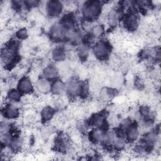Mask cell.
<instances>
[{
    "mask_svg": "<svg viewBox=\"0 0 161 161\" xmlns=\"http://www.w3.org/2000/svg\"><path fill=\"white\" fill-rule=\"evenodd\" d=\"M90 32L96 39L102 38L105 33L104 26L101 23L95 24L92 26Z\"/></svg>",
    "mask_w": 161,
    "mask_h": 161,
    "instance_id": "obj_20",
    "label": "cell"
},
{
    "mask_svg": "<svg viewBox=\"0 0 161 161\" xmlns=\"http://www.w3.org/2000/svg\"><path fill=\"white\" fill-rule=\"evenodd\" d=\"M19 45L16 40H9L3 45L1 51V64L5 70H10L15 67L20 60Z\"/></svg>",
    "mask_w": 161,
    "mask_h": 161,
    "instance_id": "obj_1",
    "label": "cell"
},
{
    "mask_svg": "<svg viewBox=\"0 0 161 161\" xmlns=\"http://www.w3.org/2000/svg\"><path fill=\"white\" fill-rule=\"evenodd\" d=\"M140 126L137 121H133L132 124L125 131V138L128 143H134L140 138Z\"/></svg>",
    "mask_w": 161,
    "mask_h": 161,
    "instance_id": "obj_9",
    "label": "cell"
},
{
    "mask_svg": "<svg viewBox=\"0 0 161 161\" xmlns=\"http://www.w3.org/2000/svg\"><path fill=\"white\" fill-rule=\"evenodd\" d=\"M19 103H9L7 101L1 108V114L6 120H15L20 116V106Z\"/></svg>",
    "mask_w": 161,
    "mask_h": 161,
    "instance_id": "obj_5",
    "label": "cell"
},
{
    "mask_svg": "<svg viewBox=\"0 0 161 161\" xmlns=\"http://www.w3.org/2000/svg\"><path fill=\"white\" fill-rule=\"evenodd\" d=\"M23 95L16 87H10L6 93L5 99L8 102L19 103L21 101Z\"/></svg>",
    "mask_w": 161,
    "mask_h": 161,
    "instance_id": "obj_17",
    "label": "cell"
},
{
    "mask_svg": "<svg viewBox=\"0 0 161 161\" xmlns=\"http://www.w3.org/2000/svg\"><path fill=\"white\" fill-rule=\"evenodd\" d=\"M56 115V109L50 105L44 106L40 111V121L46 124L52 121Z\"/></svg>",
    "mask_w": 161,
    "mask_h": 161,
    "instance_id": "obj_12",
    "label": "cell"
},
{
    "mask_svg": "<svg viewBox=\"0 0 161 161\" xmlns=\"http://www.w3.org/2000/svg\"><path fill=\"white\" fill-rule=\"evenodd\" d=\"M121 22L127 31L130 33L136 31L140 25V17L138 11L134 7L129 8Z\"/></svg>",
    "mask_w": 161,
    "mask_h": 161,
    "instance_id": "obj_4",
    "label": "cell"
},
{
    "mask_svg": "<svg viewBox=\"0 0 161 161\" xmlns=\"http://www.w3.org/2000/svg\"><path fill=\"white\" fill-rule=\"evenodd\" d=\"M91 50L96 59L104 62L110 59L113 46L108 40L102 38L96 40Z\"/></svg>",
    "mask_w": 161,
    "mask_h": 161,
    "instance_id": "obj_3",
    "label": "cell"
},
{
    "mask_svg": "<svg viewBox=\"0 0 161 161\" xmlns=\"http://www.w3.org/2000/svg\"><path fill=\"white\" fill-rule=\"evenodd\" d=\"M91 49V47L81 42L80 43L77 45L76 47V49H75L76 56L80 61H86L89 55V52Z\"/></svg>",
    "mask_w": 161,
    "mask_h": 161,
    "instance_id": "obj_18",
    "label": "cell"
},
{
    "mask_svg": "<svg viewBox=\"0 0 161 161\" xmlns=\"http://www.w3.org/2000/svg\"><path fill=\"white\" fill-rule=\"evenodd\" d=\"M58 69L53 65H48L45 66L42 70L41 76L50 80L51 82L59 78Z\"/></svg>",
    "mask_w": 161,
    "mask_h": 161,
    "instance_id": "obj_14",
    "label": "cell"
},
{
    "mask_svg": "<svg viewBox=\"0 0 161 161\" xmlns=\"http://www.w3.org/2000/svg\"><path fill=\"white\" fill-rule=\"evenodd\" d=\"M28 31L25 27H21L15 32V37L16 40L19 41L26 40L28 38Z\"/></svg>",
    "mask_w": 161,
    "mask_h": 161,
    "instance_id": "obj_22",
    "label": "cell"
},
{
    "mask_svg": "<svg viewBox=\"0 0 161 161\" xmlns=\"http://www.w3.org/2000/svg\"><path fill=\"white\" fill-rule=\"evenodd\" d=\"M65 92V82L62 79L58 78L51 83L50 93L54 96H59Z\"/></svg>",
    "mask_w": 161,
    "mask_h": 161,
    "instance_id": "obj_15",
    "label": "cell"
},
{
    "mask_svg": "<svg viewBox=\"0 0 161 161\" xmlns=\"http://www.w3.org/2000/svg\"><path fill=\"white\" fill-rule=\"evenodd\" d=\"M16 88L23 96L31 94L35 90L34 82L30 77L23 75L17 81Z\"/></svg>",
    "mask_w": 161,
    "mask_h": 161,
    "instance_id": "obj_8",
    "label": "cell"
},
{
    "mask_svg": "<svg viewBox=\"0 0 161 161\" xmlns=\"http://www.w3.org/2000/svg\"><path fill=\"white\" fill-rule=\"evenodd\" d=\"M67 57V51L63 46H57L52 50L51 58L52 60L56 63H62L64 62Z\"/></svg>",
    "mask_w": 161,
    "mask_h": 161,
    "instance_id": "obj_16",
    "label": "cell"
},
{
    "mask_svg": "<svg viewBox=\"0 0 161 161\" xmlns=\"http://www.w3.org/2000/svg\"><path fill=\"white\" fill-rule=\"evenodd\" d=\"M118 91L115 88L104 87L99 92V99L101 103H108L116 96Z\"/></svg>",
    "mask_w": 161,
    "mask_h": 161,
    "instance_id": "obj_13",
    "label": "cell"
},
{
    "mask_svg": "<svg viewBox=\"0 0 161 161\" xmlns=\"http://www.w3.org/2000/svg\"><path fill=\"white\" fill-rule=\"evenodd\" d=\"M52 82L42 76H39L34 82L35 89L42 94H47L50 93Z\"/></svg>",
    "mask_w": 161,
    "mask_h": 161,
    "instance_id": "obj_11",
    "label": "cell"
},
{
    "mask_svg": "<svg viewBox=\"0 0 161 161\" xmlns=\"http://www.w3.org/2000/svg\"><path fill=\"white\" fill-rule=\"evenodd\" d=\"M133 87L137 91H143L146 87L145 79L141 75H136L133 80Z\"/></svg>",
    "mask_w": 161,
    "mask_h": 161,
    "instance_id": "obj_21",
    "label": "cell"
},
{
    "mask_svg": "<svg viewBox=\"0 0 161 161\" xmlns=\"http://www.w3.org/2000/svg\"><path fill=\"white\" fill-rule=\"evenodd\" d=\"M104 4L100 1H87L81 6L82 20L93 23L101 15Z\"/></svg>",
    "mask_w": 161,
    "mask_h": 161,
    "instance_id": "obj_2",
    "label": "cell"
},
{
    "mask_svg": "<svg viewBox=\"0 0 161 161\" xmlns=\"http://www.w3.org/2000/svg\"><path fill=\"white\" fill-rule=\"evenodd\" d=\"M109 128H91L87 134V139L92 145H99L101 143L104 136Z\"/></svg>",
    "mask_w": 161,
    "mask_h": 161,
    "instance_id": "obj_7",
    "label": "cell"
},
{
    "mask_svg": "<svg viewBox=\"0 0 161 161\" xmlns=\"http://www.w3.org/2000/svg\"><path fill=\"white\" fill-rule=\"evenodd\" d=\"M127 144L128 142L125 137L118 136L115 134V138L112 146V150L117 153L122 152L125 150Z\"/></svg>",
    "mask_w": 161,
    "mask_h": 161,
    "instance_id": "obj_19",
    "label": "cell"
},
{
    "mask_svg": "<svg viewBox=\"0 0 161 161\" xmlns=\"http://www.w3.org/2000/svg\"><path fill=\"white\" fill-rule=\"evenodd\" d=\"M64 9V4L59 1H48L45 3V13L50 18L60 16Z\"/></svg>",
    "mask_w": 161,
    "mask_h": 161,
    "instance_id": "obj_6",
    "label": "cell"
},
{
    "mask_svg": "<svg viewBox=\"0 0 161 161\" xmlns=\"http://www.w3.org/2000/svg\"><path fill=\"white\" fill-rule=\"evenodd\" d=\"M25 138L21 135L20 133L13 134V137L8 148L12 151L13 153H17L23 150L25 146Z\"/></svg>",
    "mask_w": 161,
    "mask_h": 161,
    "instance_id": "obj_10",
    "label": "cell"
}]
</instances>
